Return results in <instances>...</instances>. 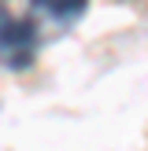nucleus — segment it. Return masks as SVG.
<instances>
[{
    "label": "nucleus",
    "mask_w": 148,
    "mask_h": 151,
    "mask_svg": "<svg viewBox=\"0 0 148 151\" xmlns=\"http://www.w3.org/2000/svg\"><path fill=\"white\" fill-rule=\"evenodd\" d=\"M37 7H48V15L56 22H70L81 15V7H85V0H37Z\"/></svg>",
    "instance_id": "f03ea898"
},
{
    "label": "nucleus",
    "mask_w": 148,
    "mask_h": 151,
    "mask_svg": "<svg viewBox=\"0 0 148 151\" xmlns=\"http://www.w3.org/2000/svg\"><path fill=\"white\" fill-rule=\"evenodd\" d=\"M37 59V26L11 11H0V66L26 70Z\"/></svg>",
    "instance_id": "f257e3e1"
}]
</instances>
